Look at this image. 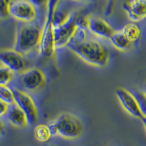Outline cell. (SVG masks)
<instances>
[{
	"label": "cell",
	"mask_w": 146,
	"mask_h": 146,
	"mask_svg": "<svg viewBox=\"0 0 146 146\" xmlns=\"http://www.w3.org/2000/svg\"><path fill=\"white\" fill-rule=\"evenodd\" d=\"M67 47L85 62L92 66L105 67L109 62L108 51L97 40L86 39L79 42H70Z\"/></svg>",
	"instance_id": "6da1fadb"
},
{
	"label": "cell",
	"mask_w": 146,
	"mask_h": 146,
	"mask_svg": "<svg viewBox=\"0 0 146 146\" xmlns=\"http://www.w3.org/2000/svg\"><path fill=\"white\" fill-rule=\"evenodd\" d=\"M51 136L66 139L79 137L83 132V124L79 118L71 113H62L48 125Z\"/></svg>",
	"instance_id": "7a4b0ae2"
},
{
	"label": "cell",
	"mask_w": 146,
	"mask_h": 146,
	"mask_svg": "<svg viewBox=\"0 0 146 146\" xmlns=\"http://www.w3.org/2000/svg\"><path fill=\"white\" fill-rule=\"evenodd\" d=\"M58 2L50 0L47 2V11L44 26L42 29L41 37L39 44V51L42 57L50 58L55 53L53 35V16Z\"/></svg>",
	"instance_id": "3957f363"
},
{
	"label": "cell",
	"mask_w": 146,
	"mask_h": 146,
	"mask_svg": "<svg viewBox=\"0 0 146 146\" xmlns=\"http://www.w3.org/2000/svg\"><path fill=\"white\" fill-rule=\"evenodd\" d=\"M42 29L35 23L21 25L17 29L13 49L23 56L39 46Z\"/></svg>",
	"instance_id": "277c9868"
},
{
	"label": "cell",
	"mask_w": 146,
	"mask_h": 146,
	"mask_svg": "<svg viewBox=\"0 0 146 146\" xmlns=\"http://www.w3.org/2000/svg\"><path fill=\"white\" fill-rule=\"evenodd\" d=\"M78 15L72 13L67 15L62 22L53 23L55 49H60L67 46L76 30V19Z\"/></svg>",
	"instance_id": "5b68a950"
},
{
	"label": "cell",
	"mask_w": 146,
	"mask_h": 146,
	"mask_svg": "<svg viewBox=\"0 0 146 146\" xmlns=\"http://www.w3.org/2000/svg\"><path fill=\"white\" fill-rule=\"evenodd\" d=\"M14 95V101L25 113L28 125L32 126L38 121V111L33 99L23 90L15 86L10 87Z\"/></svg>",
	"instance_id": "8992f818"
},
{
	"label": "cell",
	"mask_w": 146,
	"mask_h": 146,
	"mask_svg": "<svg viewBox=\"0 0 146 146\" xmlns=\"http://www.w3.org/2000/svg\"><path fill=\"white\" fill-rule=\"evenodd\" d=\"M9 12L11 17L27 23L33 21L36 16V9L34 4L27 0L10 1Z\"/></svg>",
	"instance_id": "52a82bcc"
},
{
	"label": "cell",
	"mask_w": 146,
	"mask_h": 146,
	"mask_svg": "<svg viewBox=\"0 0 146 146\" xmlns=\"http://www.w3.org/2000/svg\"><path fill=\"white\" fill-rule=\"evenodd\" d=\"M18 82L26 91L35 92L45 84V75L40 69L31 68L19 74Z\"/></svg>",
	"instance_id": "ba28073f"
},
{
	"label": "cell",
	"mask_w": 146,
	"mask_h": 146,
	"mask_svg": "<svg viewBox=\"0 0 146 146\" xmlns=\"http://www.w3.org/2000/svg\"><path fill=\"white\" fill-rule=\"evenodd\" d=\"M0 63L13 74H20L26 68V61L23 56L14 49H6L0 51Z\"/></svg>",
	"instance_id": "9c48e42d"
},
{
	"label": "cell",
	"mask_w": 146,
	"mask_h": 146,
	"mask_svg": "<svg viewBox=\"0 0 146 146\" xmlns=\"http://www.w3.org/2000/svg\"><path fill=\"white\" fill-rule=\"evenodd\" d=\"M115 94L121 106L130 115L140 119L143 118L137 101L131 91L125 88H120L115 91Z\"/></svg>",
	"instance_id": "30bf717a"
},
{
	"label": "cell",
	"mask_w": 146,
	"mask_h": 146,
	"mask_svg": "<svg viewBox=\"0 0 146 146\" xmlns=\"http://www.w3.org/2000/svg\"><path fill=\"white\" fill-rule=\"evenodd\" d=\"M123 10L133 22H138L146 18V0H135L126 2Z\"/></svg>",
	"instance_id": "8fae6325"
},
{
	"label": "cell",
	"mask_w": 146,
	"mask_h": 146,
	"mask_svg": "<svg viewBox=\"0 0 146 146\" xmlns=\"http://www.w3.org/2000/svg\"><path fill=\"white\" fill-rule=\"evenodd\" d=\"M88 29L93 35L104 39H110L115 32L108 22L97 17H89Z\"/></svg>",
	"instance_id": "7c38bea8"
},
{
	"label": "cell",
	"mask_w": 146,
	"mask_h": 146,
	"mask_svg": "<svg viewBox=\"0 0 146 146\" xmlns=\"http://www.w3.org/2000/svg\"><path fill=\"white\" fill-rule=\"evenodd\" d=\"M5 116L13 126L17 128H24L28 125L25 113L15 103L8 105Z\"/></svg>",
	"instance_id": "4fadbf2b"
},
{
	"label": "cell",
	"mask_w": 146,
	"mask_h": 146,
	"mask_svg": "<svg viewBox=\"0 0 146 146\" xmlns=\"http://www.w3.org/2000/svg\"><path fill=\"white\" fill-rule=\"evenodd\" d=\"M110 40L113 46L120 51H127L131 48V43L121 31H115Z\"/></svg>",
	"instance_id": "5bb4252c"
},
{
	"label": "cell",
	"mask_w": 146,
	"mask_h": 146,
	"mask_svg": "<svg viewBox=\"0 0 146 146\" xmlns=\"http://www.w3.org/2000/svg\"><path fill=\"white\" fill-rule=\"evenodd\" d=\"M121 31L131 43L138 41L141 36L140 28L135 23H126Z\"/></svg>",
	"instance_id": "9a60e30c"
},
{
	"label": "cell",
	"mask_w": 146,
	"mask_h": 146,
	"mask_svg": "<svg viewBox=\"0 0 146 146\" xmlns=\"http://www.w3.org/2000/svg\"><path fill=\"white\" fill-rule=\"evenodd\" d=\"M34 134L36 140L40 143L48 142L52 137L48 125L45 124L37 125L35 128Z\"/></svg>",
	"instance_id": "2e32d148"
},
{
	"label": "cell",
	"mask_w": 146,
	"mask_h": 146,
	"mask_svg": "<svg viewBox=\"0 0 146 146\" xmlns=\"http://www.w3.org/2000/svg\"><path fill=\"white\" fill-rule=\"evenodd\" d=\"M0 100L7 105L15 103L14 95L10 87L0 86Z\"/></svg>",
	"instance_id": "e0dca14e"
},
{
	"label": "cell",
	"mask_w": 146,
	"mask_h": 146,
	"mask_svg": "<svg viewBox=\"0 0 146 146\" xmlns=\"http://www.w3.org/2000/svg\"><path fill=\"white\" fill-rule=\"evenodd\" d=\"M13 75L9 69L0 65V86H8L13 78Z\"/></svg>",
	"instance_id": "ac0fdd59"
},
{
	"label": "cell",
	"mask_w": 146,
	"mask_h": 146,
	"mask_svg": "<svg viewBox=\"0 0 146 146\" xmlns=\"http://www.w3.org/2000/svg\"><path fill=\"white\" fill-rule=\"evenodd\" d=\"M131 92L137 101L143 118H146V96L143 94V92L140 91H133Z\"/></svg>",
	"instance_id": "d6986e66"
},
{
	"label": "cell",
	"mask_w": 146,
	"mask_h": 146,
	"mask_svg": "<svg viewBox=\"0 0 146 146\" xmlns=\"http://www.w3.org/2000/svg\"><path fill=\"white\" fill-rule=\"evenodd\" d=\"M9 5L10 1L0 0V19H7L10 16Z\"/></svg>",
	"instance_id": "ffe728a7"
},
{
	"label": "cell",
	"mask_w": 146,
	"mask_h": 146,
	"mask_svg": "<svg viewBox=\"0 0 146 146\" xmlns=\"http://www.w3.org/2000/svg\"><path fill=\"white\" fill-rule=\"evenodd\" d=\"M89 18L86 16H78L76 19V27L83 30L88 29Z\"/></svg>",
	"instance_id": "44dd1931"
},
{
	"label": "cell",
	"mask_w": 146,
	"mask_h": 146,
	"mask_svg": "<svg viewBox=\"0 0 146 146\" xmlns=\"http://www.w3.org/2000/svg\"><path fill=\"white\" fill-rule=\"evenodd\" d=\"M7 108H8V105L0 100V118L5 115L7 111Z\"/></svg>",
	"instance_id": "7402d4cb"
},
{
	"label": "cell",
	"mask_w": 146,
	"mask_h": 146,
	"mask_svg": "<svg viewBox=\"0 0 146 146\" xmlns=\"http://www.w3.org/2000/svg\"><path fill=\"white\" fill-rule=\"evenodd\" d=\"M5 131V123H4L3 121L0 118V136L2 135Z\"/></svg>",
	"instance_id": "603a6c76"
},
{
	"label": "cell",
	"mask_w": 146,
	"mask_h": 146,
	"mask_svg": "<svg viewBox=\"0 0 146 146\" xmlns=\"http://www.w3.org/2000/svg\"><path fill=\"white\" fill-rule=\"evenodd\" d=\"M142 121H143V125H144V127L146 130V118H142Z\"/></svg>",
	"instance_id": "cb8c5ba5"
},
{
	"label": "cell",
	"mask_w": 146,
	"mask_h": 146,
	"mask_svg": "<svg viewBox=\"0 0 146 146\" xmlns=\"http://www.w3.org/2000/svg\"><path fill=\"white\" fill-rule=\"evenodd\" d=\"M143 94L145 95V96H146V83H145V86H144V88H143Z\"/></svg>",
	"instance_id": "d4e9b609"
}]
</instances>
